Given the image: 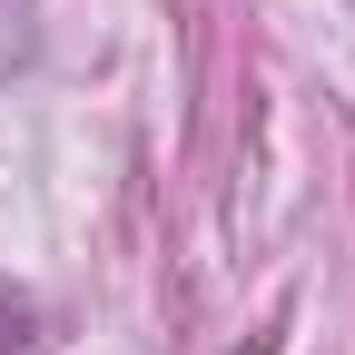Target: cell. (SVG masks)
I'll return each mask as SVG.
<instances>
[{
    "mask_svg": "<svg viewBox=\"0 0 355 355\" xmlns=\"http://www.w3.org/2000/svg\"><path fill=\"white\" fill-rule=\"evenodd\" d=\"M0 355H40V316H30V296L0 277Z\"/></svg>",
    "mask_w": 355,
    "mask_h": 355,
    "instance_id": "6da1fadb",
    "label": "cell"
},
{
    "mask_svg": "<svg viewBox=\"0 0 355 355\" xmlns=\"http://www.w3.org/2000/svg\"><path fill=\"white\" fill-rule=\"evenodd\" d=\"M30 50H40V30H30V0H0V79H10V69H30Z\"/></svg>",
    "mask_w": 355,
    "mask_h": 355,
    "instance_id": "7a4b0ae2",
    "label": "cell"
}]
</instances>
